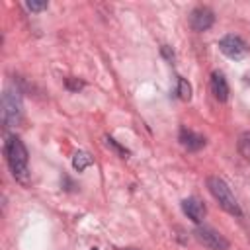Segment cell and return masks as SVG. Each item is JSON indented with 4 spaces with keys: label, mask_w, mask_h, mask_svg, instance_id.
<instances>
[{
    "label": "cell",
    "mask_w": 250,
    "mask_h": 250,
    "mask_svg": "<svg viewBox=\"0 0 250 250\" xmlns=\"http://www.w3.org/2000/svg\"><path fill=\"white\" fill-rule=\"evenodd\" d=\"M162 55H164L168 61H172V59H174V51H170L166 45H162Z\"/></svg>",
    "instance_id": "16"
},
{
    "label": "cell",
    "mask_w": 250,
    "mask_h": 250,
    "mask_svg": "<svg viewBox=\"0 0 250 250\" xmlns=\"http://www.w3.org/2000/svg\"><path fill=\"white\" fill-rule=\"evenodd\" d=\"M21 119V98L14 88H6L2 94V123L6 129L16 127Z\"/></svg>",
    "instance_id": "3"
},
{
    "label": "cell",
    "mask_w": 250,
    "mask_h": 250,
    "mask_svg": "<svg viewBox=\"0 0 250 250\" xmlns=\"http://www.w3.org/2000/svg\"><path fill=\"white\" fill-rule=\"evenodd\" d=\"M47 2L43 0V2H39V0H27L25 2V8L29 10V12H43V10H47Z\"/></svg>",
    "instance_id": "13"
},
{
    "label": "cell",
    "mask_w": 250,
    "mask_h": 250,
    "mask_svg": "<svg viewBox=\"0 0 250 250\" xmlns=\"http://www.w3.org/2000/svg\"><path fill=\"white\" fill-rule=\"evenodd\" d=\"M92 250H98V248H92Z\"/></svg>",
    "instance_id": "17"
},
{
    "label": "cell",
    "mask_w": 250,
    "mask_h": 250,
    "mask_svg": "<svg viewBox=\"0 0 250 250\" xmlns=\"http://www.w3.org/2000/svg\"><path fill=\"white\" fill-rule=\"evenodd\" d=\"M219 49H221L223 55H227L229 59H234V61L242 59V57L246 55V51H248L244 39L238 37V35H234V33L225 35V37L219 41Z\"/></svg>",
    "instance_id": "5"
},
{
    "label": "cell",
    "mask_w": 250,
    "mask_h": 250,
    "mask_svg": "<svg viewBox=\"0 0 250 250\" xmlns=\"http://www.w3.org/2000/svg\"><path fill=\"white\" fill-rule=\"evenodd\" d=\"M105 143H107V145H109L111 148H115V150H117V152H119L121 156H125V154H127V150H125L123 146H119V145H117V143H115V141H113L111 137H105Z\"/></svg>",
    "instance_id": "15"
},
{
    "label": "cell",
    "mask_w": 250,
    "mask_h": 250,
    "mask_svg": "<svg viewBox=\"0 0 250 250\" xmlns=\"http://www.w3.org/2000/svg\"><path fill=\"white\" fill-rule=\"evenodd\" d=\"M92 164H94V158H92L86 150L74 152V156H72V168H74L76 172H82V170H86V168L92 166Z\"/></svg>",
    "instance_id": "10"
},
{
    "label": "cell",
    "mask_w": 250,
    "mask_h": 250,
    "mask_svg": "<svg viewBox=\"0 0 250 250\" xmlns=\"http://www.w3.org/2000/svg\"><path fill=\"white\" fill-rule=\"evenodd\" d=\"M193 238L209 250H229V246H230L229 240L219 230H215L207 225H197L193 229Z\"/></svg>",
    "instance_id": "4"
},
{
    "label": "cell",
    "mask_w": 250,
    "mask_h": 250,
    "mask_svg": "<svg viewBox=\"0 0 250 250\" xmlns=\"http://www.w3.org/2000/svg\"><path fill=\"white\" fill-rule=\"evenodd\" d=\"M4 156H6V162L10 166V172L12 176L18 180V182H27L29 178V156H27V148L23 145V141L16 135H10L4 143Z\"/></svg>",
    "instance_id": "1"
},
{
    "label": "cell",
    "mask_w": 250,
    "mask_h": 250,
    "mask_svg": "<svg viewBox=\"0 0 250 250\" xmlns=\"http://www.w3.org/2000/svg\"><path fill=\"white\" fill-rule=\"evenodd\" d=\"M207 188L211 191V195L217 199V203L229 213V215H234V217H240L242 211H240V205L232 193V189L229 188V184L219 178V176H209L207 178Z\"/></svg>",
    "instance_id": "2"
},
{
    "label": "cell",
    "mask_w": 250,
    "mask_h": 250,
    "mask_svg": "<svg viewBox=\"0 0 250 250\" xmlns=\"http://www.w3.org/2000/svg\"><path fill=\"white\" fill-rule=\"evenodd\" d=\"M178 96L184 102H188L191 98V84L186 78H182V76H178Z\"/></svg>",
    "instance_id": "11"
},
{
    "label": "cell",
    "mask_w": 250,
    "mask_h": 250,
    "mask_svg": "<svg viewBox=\"0 0 250 250\" xmlns=\"http://www.w3.org/2000/svg\"><path fill=\"white\" fill-rule=\"evenodd\" d=\"M82 86H84V82H80V80H76V78H72V76L66 78V88H68V90H80Z\"/></svg>",
    "instance_id": "14"
},
{
    "label": "cell",
    "mask_w": 250,
    "mask_h": 250,
    "mask_svg": "<svg viewBox=\"0 0 250 250\" xmlns=\"http://www.w3.org/2000/svg\"><path fill=\"white\" fill-rule=\"evenodd\" d=\"M129 250H135V248H129Z\"/></svg>",
    "instance_id": "18"
},
{
    "label": "cell",
    "mask_w": 250,
    "mask_h": 250,
    "mask_svg": "<svg viewBox=\"0 0 250 250\" xmlns=\"http://www.w3.org/2000/svg\"><path fill=\"white\" fill-rule=\"evenodd\" d=\"M238 152L242 156L250 158V131L240 133V137H238Z\"/></svg>",
    "instance_id": "12"
},
{
    "label": "cell",
    "mask_w": 250,
    "mask_h": 250,
    "mask_svg": "<svg viewBox=\"0 0 250 250\" xmlns=\"http://www.w3.org/2000/svg\"><path fill=\"white\" fill-rule=\"evenodd\" d=\"M211 94L215 96V100L219 102H227L229 100V84H227V78L223 72L215 70L211 74Z\"/></svg>",
    "instance_id": "9"
},
{
    "label": "cell",
    "mask_w": 250,
    "mask_h": 250,
    "mask_svg": "<svg viewBox=\"0 0 250 250\" xmlns=\"http://www.w3.org/2000/svg\"><path fill=\"white\" fill-rule=\"evenodd\" d=\"M178 141H180V145H182L184 148H188V150H191V152H195V150H199V148L205 146V137L199 135V133H193V131H189V129H186V127L180 129Z\"/></svg>",
    "instance_id": "8"
},
{
    "label": "cell",
    "mask_w": 250,
    "mask_h": 250,
    "mask_svg": "<svg viewBox=\"0 0 250 250\" xmlns=\"http://www.w3.org/2000/svg\"><path fill=\"white\" fill-rule=\"evenodd\" d=\"M215 21V14L207 6H197L189 14V25L193 31H207Z\"/></svg>",
    "instance_id": "6"
},
{
    "label": "cell",
    "mask_w": 250,
    "mask_h": 250,
    "mask_svg": "<svg viewBox=\"0 0 250 250\" xmlns=\"http://www.w3.org/2000/svg\"><path fill=\"white\" fill-rule=\"evenodd\" d=\"M182 211L188 215V219H191L195 225H201L205 215H207V207L201 199L197 197H186L182 201Z\"/></svg>",
    "instance_id": "7"
}]
</instances>
